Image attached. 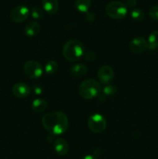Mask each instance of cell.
<instances>
[{
    "label": "cell",
    "mask_w": 158,
    "mask_h": 159,
    "mask_svg": "<svg viewBox=\"0 0 158 159\" xmlns=\"http://www.w3.org/2000/svg\"><path fill=\"white\" fill-rule=\"evenodd\" d=\"M136 5V0H126L125 2V6L127 8H133Z\"/></svg>",
    "instance_id": "484cf974"
},
{
    "label": "cell",
    "mask_w": 158,
    "mask_h": 159,
    "mask_svg": "<svg viewBox=\"0 0 158 159\" xmlns=\"http://www.w3.org/2000/svg\"><path fill=\"white\" fill-rule=\"evenodd\" d=\"M106 120L99 113H94L88 119V127L91 132L100 134L106 128Z\"/></svg>",
    "instance_id": "5b68a950"
},
{
    "label": "cell",
    "mask_w": 158,
    "mask_h": 159,
    "mask_svg": "<svg viewBox=\"0 0 158 159\" xmlns=\"http://www.w3.org/2000/svg\"><path fill=\"white\" fill-rule=\"evenodd\" d=\"M81 159H98V158L93 155H87L84 156Z\"/></svg>",
    "instance_id": "4316f807"
},
{
    "label": "cell",
    "mask_w": 158,
    "mask_h": 159,
    "mask_svg": "<svg viewBox=\"0 0 158 159\" xmlns=\"http://www.w3.org/2000/svg\"><path fill=\"white\" fill-rule=\"evenodd\" d=\"M54 150L59 156H64L69 151L68 143L63 138H57L54 141Z\"/></svg>",
    "instance_id": "8fae6325"
},
{
    "label": "cell",
    "mask_w": 158,
    "mask_h": 159,
    "mask_svg": "<svg viewBox=\"0 0 158 159\" xmlns=\"http://www.w3.org/2000/svg\"><path fill=\"white\" fill-rule=\"evenodd\" d=\"M41 4L43 11L46 12L48 14L54 15L58 12V0H42Z\"/></svg>",
    "instance_id": "7c38bea8"
},
{
    "label": "cell",
    "mask_w": 158,
    "mask_h": 159,
    "mask_svg": "<svg viewBox=\"0 0 158 159\" xmlns=\"http://www.w3.org/2000/svg\"><path fill=\"white\" fill-rule=\"evenodd\" d=\"M84 57H85V58L88 61L92 62L94 61L96 56H95V54H94L93 51H85V54H84Z\"/></svg>",
    "instance_id": "603a6c76"
},
{
    "label": "cell",
    "mask_w": 158,
    "mask_h": 159,
    "mask_svg": "<svg viewBox=\"0 0 158 159\" xmlns=\"http://www.w3.org/2000/svg\"><path fill=\"white\" fill-rule=\"evenodd\" d=\"M12 92L15 97L23 99V98L27 97L30 94L31 89L30 87L27 84L24 82H18L12 86Z\"/></svg>",
    "instance_id": "30bf717a"
},
{
    "label": "cell",
    "mask_w": 158,
    "mask_h": 159,
    "mask_svg": "<svg viewBox=\"0 0 158 159\" xmlns=\"http://www.w3.org/2000/svg\"><path fill=\"white\" fill-rule=\"evenodd\" d=\"M106 14L113 20H120L125 18L128 13V8L125 3L120 1H112L105 7Z\"/></svg>",
    "instance_id": "277c9868"
},
{
    "label": "cell",
    "mask_w": 158,
    "mask_h": 159,
    "mask_svg": "<svg viewBox=\"0 0 158 159\" xmlns=\"http://www.w3.org/2000/svg\"><path fill=\"white\" fill-rule=\"evenodd\" d=\"M40 31V26L37 21H29L26 24L24 27V32L28 37L37 36Z\"/></svg>",
    "instance_id": "4fadbf2b"
},
{
    "label": "cell",
    "mask_w": 158,
    "mask_h": 159,
    "mask_svg": "<svg viewBox=\"0 0 158 159\" xmlns=\"http://www.w3.org/2000/svg\"><path fill=\"white\" fill-rule=\"evenodd\" d=\"M129 15L132 20L136 22H141L145 18V13H144L143 10L139 9V8H134L132 9L129 12Z\"/></svg>",
    "instance_id": "d6986e66"
},
{
    "label": "cell",
    "mask_w": 158,
    "mask_h": 159,
    "mask_svg": "<svg viewBox=\"0 0 158 159\" xmlns=\"http://www.w3.org/2000/svg\"><path fill=\"white\" fill-rule=\"evenodd\" d=\"M91 6V0H75L74 7L78 12L86 13Z\"/></svg>",
    "instance_id": "e0dca14e"
},
{
    "label": "cell",
    "mask_w": 158,
    "mask_h": 159,
    "mask_svg": "<svg viewBox=\"0 0 158 159\" xmlns=\"http://www.w3.org/2000/svg\"><path fill=\"white\" fill-rule=\"evenodd\" d=\"M117 92V88L114 85H107L102 89V93L99 96V100L100 102H104L106 99V96H111L115 95Z\"/></svg>",
    "instance_id": "9a60e30c"
},
{
    "label": "cell",
    "mask_w": 158,
    "mask_h": 159,
    "mask_svg": "<svg viewBox=\"0 0 158 159\" xmlns=\"http://www.w3.org/2000/svg\"><path fill=\"white\" fill-rule=\"evenodd\" d=\"M31 107H32V110L35 113H40L46 109V107H47V102L45 99L38 98V99H36L33 101Z\"/></svg>",
    "instance_id": "2e32d148"
},
{
    "label": "cell",
    "mask_w": 158,
    "mask_h": 159,
    "mask_svg": "<svg viewBox=\"0 0 158 159\" xmlns=\"http://www.w3.org/2000/svg\"><path fill=\"white\" fill-rule=\"evenodd\" d=\"M95 19V15L92 12H87L85 13V20L88 22H93Z\"/></svg>",
    "instance_id": "d4e9b609"
},
{
    "label": "cell",
    "mask_w": 158,
    "mask_h": 159,
    "mask_svg": "<svg viewBox=\"0 0 158 159\" xmlns=\"http://www.w3.org/2000/svg\"><path fill=\"white\" fill-rule=\"evenodd\" d=\"M29 14H30V11L27 6L20 5L12 9L9 17H10L11 21L13 23H20L24 22L29 17Z\"/></svg>",
    "instance_id": "52a82bcc"
},
{
    "label": "cell",
    "mask_w": 158,
    "mask_h": 159,
    "mask_svg": "<svg viewBox=\"0 0 158 159\" xmlns=\"http://www.w3.org/2000/svg\"><path fill=\"white\" fill-rule=\"evenodd\" d=\"M42 124L51 136H59L68 130L69 120L64 113L54 111L43 115Z\"/></svg>",
    "instance_id": "6da1fadb"
},
{
    "label": "cell",
    "mask_w": 158,
    "mask_h": 159,
    "mask_svg": "<svg viewBox=\"0 0 158 159\" xmlns=\"http://www.w3.org/2000/svg\"><path fill=\"white\" fill-rule=\"evenodd\" d=\"M97 77L99 83L108 85L114 79V70L109 65H102L98 70Z\"/></svg>",
    "instance_id": "ba28073f"
},
{
    "label": "cell",
    "mask_w": 158,
    "mask_h": 159,
    "mask_svg": "<svg viewBox=\"0 0 158 159\" xmlns=\"http://www.w3.org/2000/svg\"><path fill=\"white\" fill-rule=\"evenodd\" d=\"M23 71L25 75L30 79H40L43 73L41 65L34 60H29L25 62Z\"/></svg>",
    "instance_id": "8992f818"
},
{
    "label": "cell",
    "mask_w": 158,
    "mask_h": 159,
    "mask_svg": "<svg viewBox=\"0 0 158 159\" xmlns=\"http://www.w3.org/2000/svg\"><path fill=\"white\" fill-rule=\"evenodd\" d=\"M62 53L66 60L74 62L80 60L85 53V48L83 43L77 40H68L64 43Z\"/></svg>",
    "instance_id": "7a4b0ae2"
},
{
    "label": "cell",
    "mask_w": 158,
    "mask_h": 159,
    "mask_svg": "<svg viewBox=\"0 0 158 159\" xmlns=\"http://www.w3.org/2000/svg\"><path fill=\"white\" fill-rule=\"evenodd\" d=\"M147 43H148V49L151 51L158 48V30H153L150 33L148 37Z\"/></svg>",
    "instance_id": "ac0fdd59"
},
{
    "label": "cell",
    "mask_w": 158,
    "mask_h": 159,
    "mask_svg": "<svg viewBox=\"0 0 158 159\" xmlns=\"http://www.w3.org/2000/svg\"><path fill=\"white\" fill-rule=\"evenodd\" d=\"M88 71L87 66L84 64L79 63L75 64L70 68V74L75 78H81L82 76L85 75Z\"/></svg>",
    "instance_id": "5bb4252c"
},
{
    "label": "cell",
    "mask_w": 158,
    "mask_h": 159,
    "mask_svg": "<svg viewBox=\"0 0 158 159\" xmlns=\"http://www.w3.org/2000/svg\"><path fill=\"white\" fill-rule=\"evenodd\" d=\"M102 90V85L99 82L93 79L83 81L78 87L79 95L85 99H93L99 97Z\"/></svg>",
    "instance_id": "3957f363"
},
{
    "label": "cell",
    "mask_w": 158,
    "mask_h": 159,
    "mask_svg": "<svg viewBox=\"0 0 158 159\" xmlns=\"http://www.w3.org/2000/svg\"><path fill=\"white\" fill-rule=\"evenodd\" d=\"M149 16L154 21H158V5L152 6L149 10Z\"/></svg>",
    "instance_id": "7402d4cb"
},
{
    "label": "cell",
    "mask_w": 158,
    "mask_h": 159,
    "mask_svg": "<svg viewBox=\"0 0 158 159\" xmlns=\"http://www.w3.org/2000/svg\"><path fill=\"white\" fill-rule=\"evenodd\" d=\"M45 71L48 75H54L58 70V64L56 61L50 60L47 61L45 65Z\"/></svg>",
    "instance_id": "ffe728a7"
},
{
    "label": "cell",
    "mask_w": 158,
    "mask_h": 159,
    "mask_svg": "<svg viewBox=\"0 0 158 159\" xmlns=\"http://www.w3.org/2000/svg\"><path fill=\"white\" fill-rule=\"evenodd\" d=\"M30 15L34 20H41L44 16L43 9L38 6H33L30 10Z\"/></svg>",
    "instance_id": "44dd1931"
},
{
    "label": "cell",
    "mask_w": 158,
    "mask_h": 159,
    "mask_svg": "<svg viewBox=\"0 0 158 159\" xmlns=\"http://www.w3.org/2000/svg\"><path fill=\"white\" fill-rule=\"evenodd\" d=\"M33 91L36 95H41L43 92V89L40 85H34L33 86Z\"/></svg>",
    "instance_id": "cb8c5ba5"
},
{
    "label": "cell",
    "mask_w": 158,
    "mask_h": 159,
    "mask_svg": "<svg viewBox=\"0 0 158 159\" xmlns=\"http://www.w3.org/2000/svg\"><path fill=\"white\" fill-rule=\"evenodd\" d=\"M129 49L134 54H141L148 50V43L143 37H135L129 43Z\"/></svg>",
    "instance_id": "9c48e42d"
}]
</instances>
